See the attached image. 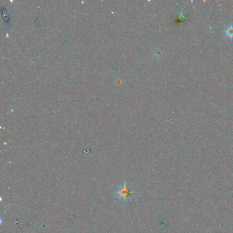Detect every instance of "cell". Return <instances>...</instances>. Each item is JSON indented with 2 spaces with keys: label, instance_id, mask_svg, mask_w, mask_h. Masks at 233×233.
Here are the masks:
<instances>
[{
  "label": "cell",
  "instance_id": "cell-1",
  "mask_svg": "<svg viewBox=\"0 0 233 233\" xmlns=\"http://www.w3.org/2000/svg\"><path fill=\"white\" fill-rule=\"evenodd\" d=\"M115 195L120 201L124 203H129L131 202L135 196V191L132 185L128 184V183L125 181L122 187L115 192Z\"/></svg>",
  "mask_w": 233,
  "mask_h": 233
},
{
  "label": "cell",
  "instance_id": "cell-2",
  "mask_svg": "<svg viewBox=\"0 0 233 233\" xmlns=\"http://www.w3.org/2000/svg\"><path fill=\"white\" fill-rule=\"evenodd\" d=\"M231 29V30H229L228 32V34H233V29H232H232Z\"/></svg>",
  "mask_w": 233,
  "mask_h": 233
}]
</instances>
